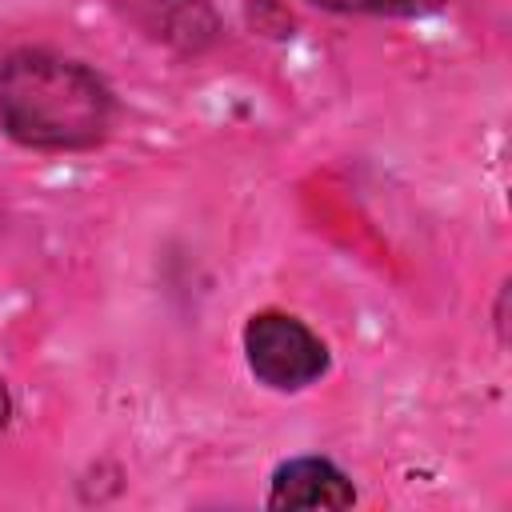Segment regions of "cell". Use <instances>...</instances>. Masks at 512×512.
I'll return each instance as SVG.
<instances>
[{
	"mask_svg": "<svg viewBox=\"0 0 512 512\" xmlns=\"http://www.w3.org/2000/svg\"><path fill=\"white\" fill-rule=\"evenodd\" d=\"M328 12H356V16H428L448 0H312Z\"/></svg>",
	"mask_w": 512,
	"mask_h": 512,
	"instance_id": "5",
	"label": "cell"
},
{
	"mask_svg": "<svg viewBox=\"0 0 512 512\" xmlns=\"http://www.w3.org/2000/svg\"><path fill=\"white\" fill-rule=\"evenodd\" d=\"M356 500L352 480L324 456H296L272 472V508H348Z\"/></svg>",
	"mask_w": 512,
	"mask_h": 512,
	"instance_id": "4",
	"label": "cell"
},
{
	"mask_svg": "<svg viewBox=\"0 0 512 512\" xmlns=\"http://www.w3.org/2000/svg\"><path fill=\"white\" fill-rule=\"evenodd\" d=\"M124 16L172 52L196 56L220 36L216 8L208 0H120Z\"/></svg>",
	"mask_w": 512,
	"mask_h": 512,
	"instance_id": "3",
	"label": "cell"
},
{
	"mask_svg": "<svg viewBox=\"0 0 512 512\" xmlns=\"http://www.w3.org/2000/svg\"><path fill=\"white\" fill-rule=\"evenodd\" d=\"M8 416H12V400H8V392H4V384H0V432L8 428Z\"/></svg>",
	"mask_w": 512,
	"mask_h": 512,
	"instance_id": "6",
	"label": "cell"
},
{
	"mask_svg": "<svg viewBox=\"0 0 512 512\" xmlns=\"http://www.w3.org/2000/svg\"><path fill=\"white\" fill-rule=\"evenodd\" d=\"M244 356L252 376L276 392H300L328 372L324 340L288 312H256L244 324Z\"/></svg>",
	"mask_w": 512,
	"mask_h": 512,
	"instance_id": "2",
	"label": "cell"
},
{
	"mask_svg": "<svg viewBox=\"0 0 512 512\" xmlns=\"http://www.w3.org/2000/svg\"><path fill=\"white\" fill-rule=\"evenodd\" d=\"M116 100L80 60L20 48L0 60V128L40 152H76L108 136Z\"/></svg>",
	"mask_w": 512,
	"mask_h": 512,
	"instance_id": "1",
	"label": "cell"
}]
</instances>
